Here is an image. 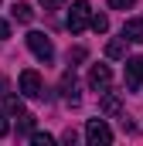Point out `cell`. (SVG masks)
<instances>
[{"label": "cell", "mask_w": 143, "mask_h": 146, "mask_svg": "<svg viewBox=\"0 0 143 146\" xmlns=\"http://www.w3.org/2000/svg\"><path fill=\"white\" fill-rule=\"evenodd\" d=\"M61 3H65V0H41L44 10H61Z\"/></svg>", "instance_id": "19"}, {"label": "cell", "mask_w": 143, "mask_h": 146, "mask_svg": "<svg viewBox=\"0 0 143 146\" xmlns=\"http://www.w3.org/2000/svg\"><path fill=\"white\" fill-rule=\"evenodd\" d=\"M21 112H27L24 102H21L17 95H7V115H21Z\"/></svg>", "instance_id": "14"}, {"label": "cell", "mask_w": 143, "mask_h": 146, "mask_svg": "<svg viewBox=\"0 0 143 146\" xmlns=\"http://www.w3.org/2000/svg\"><path fill=\"white\" fill-rule=\"evenodd\" d=\"M133 3H136V0H109V7H112V10H130Z\"/></svg>", "instance_id": "17"}, {"label": "cell", "mask_w": 143, "mask_h": 146, "mask_svg": "<svg viewBox=\"0 0 143 146\" xmlns=\"http://www.w3.org/2000/svg\"><path fill=\"white\" fill-rule=\"evenodd\" d=\"M106 54H109V58H126V41H109V44H106Z\"/></svg>", "instance_id": "11"}, {"label": "cell", "mask_w": 143, "mask_h": 146, "mask_svg": "<svg viewBox=\"0 0 143 146\" xmlns=\"http://www.w3.org/2000/svg\"><path fill=\"white\" fill-rule=\"evenodd\" d=\"M14 17H17L21 24H31V21H34V7H31V3H14Z\"/></svg>", "instance_id": "10"}, {"label": "cell", "mask_w": 143, "mask_h": 146, "mask_svg": "<svg viewBox=\"0 0 143 146\" xmlns=\"http://www.w3.org/2000/svg\"><path fill=\"white\" fill-rule=\"evenodd\" d=\"M21 92H24L27 99H44V82H41V75H37L34 68L21 72Z\"/></svg>", "instance_id": "4"}, {"label": "cell", "mask_w": 143, "mask_h": 146, "mask_svg": "<svg viewBox=\"0 0 143 146\" xmlns=\"http://www.w3.org/2000/svg\"><path fill=\"white\" fill-rule=\"evenodd\" d=\"M3 88H7V82H3V78H0V95H3Z\"/></svg>", "instance_id": "21"}, {"label": "cell", "mask_w": 143, "mask_h": 146, "mask_svg": "<svg viewBox=\"0 0 143 146\" xmlns=\"http://www.w3.org/2000/svg\"><path fill=\"white\" fill-rule=\"evenodd\" d=\"M99 109L106 112V115H123V102H119L116 95H109V92H102V102H99Z\"/></svg>", "instance_id": "9"}, {"label": "cell", "mask_w": 143, "mask_h": 146, "mask_svg": "<svg viewBox=\"0 0 143 146\" xmlns=\"http://www.w3.org/2000/svg\"><path fill=\"white\" fill-rule=\"evenodd\" d=\"M85 58H89L85 48H72V51H68V65H78V61H85Z\"/></svg>", "instance_id": "15"}, {"label": "cell", "mask_w": 143, "mask_h": 146, "mask_svg": "<svg viewBox=\"0 0 143 146\" xmlns=\"http://www.w3.org/2000/svg\"><path fill=\"white\" fill-rule=\"evenodd\" d=\"M85 139L92 146H109L112 143V129L106 126V119H89L85 122Z\"/></svg>", "instance_id": "3"}, {"label": "cell", "mask_w": 143, "mask_h": 146, "mask_svg": "<svg viewBox=\"0 0 143 146\" xmlns=\"http://www.w3.org/2000/svg\"><path fill=\"white\" fill-rule=\"evenodd\" d=\"M10 133V122H7V112H0V139Z\"/></svg>", "instance_id": "18"}, {"label": "cell", "mask_w": 143, "mask_h": 146, "mask_svg": "<svg viewBox=\"0 0 143 146\" xmlns=\"http://www.w3.org/2000/svg\"><path fill=\"white\" fill-rule=\"evenodd\" d=\"M85 24H92V3L89 0H75L68 10V31L72 34H82Z\"/></svg>", "instance_id": "1"}, {"label": "cell", "mask_w": 143, "mask_h": 146, "mask_svg": "<svg viewBox=\"0 0 143 146\" xmlns=\"http://www.w3.org/2000/svg\"><path fill=\"white\" fill-rule=\"evenodd\" d=\"M92 31H96V34H106L109 31V17L106 14H92Z\"/></svg>", "instance_id": "13"}, {"label": "cell", "mask_w": 143, "mask_h": 146, "mask_svg": "<svg viewBox=\"0 0 143 146\" xmlns=\"http://www.w3.org/2000/svg\"><path fill=\"white\" fill-rule=\"evenodd\" d=\"M89 85H92V92H109V85H112V72H109V65H92V72H89Z\"/></svg>", "instance_id": "6"}, {"label": "cell", "mask_w": 143, "mask_h": 146, "mask_svg": "<svg viewBox=\"0 0 143 146\" xmlns=\"http://www.w3.org/2000/svg\"><path fill=\"white\" fill-rule=\"evenodd\" d=\"M27 48H31V54H34L37 61H44V65L55 58V44H51V37L41 34V31H31V34H27Z\"/></svg>", "instance_id": "2"}, {"label": "cell", "mask_w": 143, "mask_h": 146, "mask_svg": "<svg viewBox=\"0 0 143 146\" xmlns=\"http://www.w3.org/2000/svg\"><path fill=\"white\" fill-rule=\"evenodd\" d=\"M31 143H34V146H51L55 136H48V133H31Z\"/></svg>", "instance_id": "16"}, {"label": "cell", "mask_w": 143, "mask_h": 146, "mask_svg": "<svg viewBox=\"0 0 143 146\" xmlns=\"http://www.w3.org/2000/svg\"><path fill=\"white\" fill-rule=\"evenodd\" d=\"M31 129H34V115L31 112H21L17 115V133H31Z\"/></svg>", "instance_id": "12"}, {"label": "cell", "mask_w": 143, "mask_h": 146, "mask_svg": "<svg viewBox=\"0 0 143 146\" xmlns=\"http://www.w3.org/2000/svg\"><path fill=\"white\" fill-rule=\"evenodd\" d=\"M7 37H10V24H7V21H0V41H7Z\"/></svg>", "instance_id": "20"}, {"label": "cell", "mask_w": 143, "mask_h": 146, "mask_svg": "<svg viewBox=\"0 0 143 146\" xmlns=\"http://www.w3.org/2000/svg\"><path fill=\"white\" fill-rule=\"evenodd\" d=\"M61 99H65L68 106H78V102H82V95H78V82H75L72 72H65V78H61Z\"/></svg>", "instance_id": "7"}, {"label": "cell", "mask_w": 143, "mask_h": 146, "mask_svg": "<svg viewBox=\"0 0 143 146\" xmlns=\"http://www.w3.org/2000/svg\"><path fill=\"white\" fill-rule=\"evenodd\" d=\"M123 37H126V41L143 44V21H140V17H130V21L123 24Z\"/></svg>", "instance_id": "8"}, {"label": "cell", "mask_w": 143, "mask_h": 146, "mask_svg": "<svg viewBox=\"0 0 143 146\" xmlns=\"http://www.w3.org/2000/svg\"><path fill=\"white\" fill-rule=\"evenodd\" d=\"M140 85H143V54H136V58H126V88L140 92Z\"/></svg>", "instance_id": "5"}]
</instances>
